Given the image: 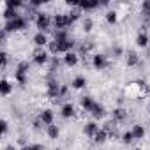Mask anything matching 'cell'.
<instances>
[{
    "label": "cell",
    "instance_id": "obj_22",
    "mask_svg": "<svg viewBox=\"0 0 150 150\" xmlns=\"http://www.w3.org/2000/svg\"><path fill=\"white\" fill-rule=\"evenodd\" d=\"M108 138H110V136H108V132H106V131H103V129H99V132L92 138V141H94L96 145H104V143L108 141Z\"/></svg>",
    "mask_w": 150,
    "mask_h": 150
},
{
    "label": "cell",
    "instance_id": "obj_10",
    "mask_svg": "<svg viewBox=\"0 0 150 150\" xmlns=\"http://www.w3.org/2000/svg\"><path fill=\"white\" fill-rule=\"evenodd\" d=\"M32 42L35 44V48H44V46H48V44H50L48 35H46L44 32H35V34H34V37H32Z\"/></svg>",
    "mask_w": 150,
    "mask_h": 150
},
{
    "label": "cell",
    "instance_id": "obj_30",
    "mask_svg": "<svg viewBox=\"0 0 150 150\" xmlns=\"http://www.w3.org/2000/svg\"><path fill=\"white\" fill-rule=\"evenodd\" d=\"M21 6H23V2H21V0H6V7H9V9H14V11H18Z\"/></svg>",
    "mask_w": 150,
    "mask_h": 150
},
{
    "label": "cell",
    "instance_id": "obj_7",
    "mask_svg": "<svg viewBox=\"0 0 150 150\" xmlns=\"http://www.w3.org/2000/svg\"><path fill=\"white\" fill-rule=\"evenodd\" d=\"M110 65V62H108V58L103 55V53H96L94 57H92V67L96 69V71H103V69H106Z\"/></svg>",
    "mask_w": 150,
    "mask_h": 150
},
{
    "label": "cell",
    "instance_id": "obj_16",
    "mask_svg": "<svg viewBox=\"0 0 150 150\" xmlns=\"http://www.w3.org/2000/svg\"><path fill=\"white\" fill-rule=\"evenodd\" d=\"M90 115L94 117V120H99V118H104V115H106V110H104V106H103V104L96 103V104H94V108L90 110Z\"/></svg>",
    "mask_w": 150,
    "mask_h": 150
},
{
    "label": "cell",
    "instance_id": "obj_3",
    "mask_svg": "<svg viewBox=\"0 0 150 150\" xmlns=\"http://www.w3.org/2000/svg\"><path fill=\"white\" fill-rule=\"evenodd\" d=\"M27 27H28L27 18L20 16V18H16V20H13V21H6L2 30H6L7 34H13V32H21V30H25Z\"/></svg>",
    "mask_w": 150,
    "mask_h": 150
},
{
    "label": "cell",
    "instance_id": "obj_23",
    "mask_svg": "<svg viewBox=\"0 0 150 150\" xmlns=\"http://www.w3.org/2000/svg\"><path fill=\"white\" fill-rule=\"evenodd\" d=\"M2 16H4V20H6V21H13V20L20 18L21 14H20L18 11H14V9H9V7H6V9H4V14H2Z\"/></svg>",
    "mask_w": 150,
    "mask_h": 150
},
{
    "label": "cell",
    "instance_id": "obj_37",
    "mask_svg": "<svg viewBox=\"0 0 150 150\" xmlns=\"http://www.w3.org/2000/svg\"><path fill=\"white\" fill-rule=\"evenodd\" d=\"M0 125H2V134H7V131H9V122L4 118L2 120V124H0Z\"/></svg>",
    "mask_w": 150,
    "mask_h": 150
},
{
    "label": "cell",
    "instance_id": "obj_2",
    "mask_svg": "<svg viewBox=\"0 0 150 150\" xmlns=\"http://www.w3.org/2000/svg\"><path fill=\"white\" fill-rule=\"evenodd\" d=\"M35 28H37V32H48L50 30V27H51V23H53V18H50V14L48 13H35Z\"/></svg>",
    "mask_w": 150,
    "mask_h": 150
},
{
    "label": "cell",
    "instance_id": "obj_31",
    "mask_svg": "<svg viewBox=\"0 0 150 150\" xmlns=\"http://www.w3.org/2000/svg\"><path fill=\"white\" fill-rule=\"evenodd\" d=\"M141 14L150 20V0H145V2H141Z\"/></svg>",
    "mask_w": 150,
    "mask_h": 150
},
{
    "label": "cell",
    "instance_id": "obj_8",
    "mask_svg": "<svg viewBox=\"0 0 150 150\" xmlns=\"http://www.w3.org/2000/svg\"><path fill=\"white\" fill-rule=\"evenodd\" d=\"M111 118H113L117 124H122V122H125V120L129 118V111H127V108L117 106V108L111 111Z\"/></svg>",
    "mask_w": 150,
    "mask_h": 150
},
{
    "label": "cell",
    "instance_id": "obj_43",
    "mask_svg": "<svg viewBox=\"0 0 150 150\" xmlns=\"http://www.w3.org/2000/svg\"><path fill=\"white\" fill-rule=\"evenodd\" d=\"M20 150H32V148H30V145H25V146H21Z\"/></svg>",
    "mask_w": 150,
    "mask_h": 150
},
{
    "label": "cell",
    "instance_id": "obj_17",
    "mask_svg": "<svg viewBox=\"0 0 150 150\" xmlns=\"http://www.w3.org/2000/svg\"><path fill=\"white\" fill-rule=\"evenodd\" d=\"M71 87L74 88V90H81V88H85L87 87V78L85 76H74L72 78V81H71Z\"/></svg>",
    "mask_w": 150,
    "mask_h": 150
},
{
    "label": "cell",
    "instance_id": "obj_40",
    "mask_svg": "<svg viewBox=\"0 0 150 150\" xmlns=\"http://www.w3.org/2000/svg\"><path fill=\"white\" fill-rule=\"evenodd\" d=\"M32 125H34V129H41V127H42V125H44V124H42V120H41V118H35V120H34V124H32Z\"/></svg>",
    "mask_w": 150,
    "mask_h": 150
},
{
    "label": "cell",
    "instance_id": "obj_35",
    "mask_svg": "<svg viewBox=\"0 0 150 150\" xmlns=\"http://www.w3.org/2000/svg\"><path fill=\"white\" fill-rule=\"evenodd\" d=\"M134 141V136H132V132L131 131H125L124 134H122V143H125V145H131Z\"/></svg>",
    "mask_w": 150,
    "mask_h": 150
},
{
    "label": "cell",
    "instance_id": "obj_4",
    "mask_svg": "<svg viewBox=\"0 0 150 150\" xmlns=\"http://www.w3.org/2000/svg\"><path fill=\"white\" fill-rule=\"evenodd\" d=\"M50 58L51 57H50V51L46 48H34L32 50V62L35 65H44L50 62Z\"/></svg>",
    "mask_w": 150,
    "mask_h": 150
},
{
    "label": "cell",
    "instance_id": "obj_42",
    "mask_svg": "<svg viewBox=\"0 0 150 150\" xmlns=\"http://www.w3.org/2000/svg\"><path fill=\"white\" fill-rule=\"evenodd\" d=\"M4 150H20V148H16V146H14V145H7V146H6V148H4Z\"/></svg>",
    "mask_w": 150,
    "mask_h": 150
},
{
    "label": "cell",
    "instance_id": "obj_25",
    "mask_svg": "<svg viewBox=\"0 0 150 150\" xmlns=\"http://www.w3.org/2000/svg\"><path fill=\"white\" fill-rule=\"evenodd\" d=\"M104 18H106V21H108L110 25H117V21H118V13H117L115 9H111V11H106Z\"/></svg>",
    "mask_w": 150,
    "mask_h": 150
},
{
    "label": "cell",
    "instance_id": "obj_26",
    "mask_svg": "<svg viewBox=\"0 0 150 150\" xmlns=\"http://www.w3.org/2000/svg\"><path fill=\"white\" fill-rule=\"evenodd\" d=\"M67 14H69V18H71V21L74 23V21H78V20L81 18V14H83V11H81V9H80V6H78V7H72V9H71V11H69Z\"/></svg>",
    "mask_w": 150,
    "mask_h": 150
},
{
    "label": "cell",
    "instance_id": "obj_39",
    "mask_svg": "<svg viewBox=\"0 0 150 150\" xmlns=\"http://www.w3.org/2000/svg\"><path fill=\"white\" fill-rule=\"evenodd\" d=\"M67 92H69V87L67 85H60V97L67 96Z\"/></svg>",
    "mask_w": 150,
    "mask_h": 150
},
{
    "label": "cell",
    "instance_id": "obj_21",
    "mask_svg": "<svg viewBox=\"0 0 150 150\" xmlns=\"http://www.w3.org/2000/svg\"><path fill=\"white\" fill-rule=\"evenodd\" d=\"M131 132H132L134 139H143V136H145V127H143L141 124H134V125L131 127Z\"/></svg>",
    "mask_w": 150,
    "mask_h": 150
},
{
    "label": "cell",
    "instance_id": "obj_18",
    "mask_svg": "<svg viewBox=\"0 0 150 150\" xmlns=\"http://www.w3.org/2000/svg\"><path fill=\"white\" fill-rule=\"evenodd\" d=\"M148 42H150V37H148V34L145 30L136 35V46L138 48H148Z\"/></svg>",
    "mask_w": 150,
    "mask_h": 150
},
{
    "label": "cell",
    "instance_id": "obj_11",
    "mask_svg": "<svg viewBox=\"0 0 150 150\" xmlns=\"http://www.w3.org/2000/svg\"><path fill=\"white\" fill-rule=\"evenodd\" d=\"M62 62H64L67 67H74V65H78V62H80V55H78V53H74V51H69V53L64 55Z\"/></svg>",
    "mask_w": 150,
    "mask_h": 150
},
{
    "label": "cell",
    "instance_id": "obj_32",
    "mask_svg": "<svg viewBox=\"0 0 150 150\" xmlns=\"http://www.w3.org/2000/svg\"><path fill=\"white\" fill-rule=\"evenodd\" d=\"M16 71H18V72H25V74H28V71H30V64H28L27 60H21V62L18 64Z\"/></svg>",
    "mask_w": 150,
    "mask_h": 150
},
{
    "label": "cell",
    "instance_id": "obj_9",
    "mask_svg": "<svg viewBox=\"0 0 150 150\" xmlns=\"http://www.w3.org/2000/svg\"><path fill=\"white\" fill-rule=\"evenodd\" d=\"M99 124L96 122V120H92V122H87L85 125H83V134L85 136H88V138H94L97 132H99Z\"/></svg>",
    "mask_w": 150,
    "mask_h": 150
},
{
    "label": "cell",
    "instance_id": "obj_19",
    "mask_svg": "<svg viewBox=\"0 0 150 150\" xmlns=\"http://www.w3.org/2000/svg\"><path fill=\"white\" fill-rule=\"evenodd\" d=\"M13 92V85L7 78H2V81H0V94H2V97H7L9 94Z\"/></svg>",
    "mask_w": 150,
    "mask_h": 150
},
{
    "label": "cell",
    "instance_id": "obj_44",
    "mask_svg": "<svg viewBox=\"0 0 150 150\" xmlns=\"http://www.w3.org/2000/svg\"><path fill=\"white\" fill-rule=\"evenodd\" d=\"M55 150H64V148H55Z\"/></svg>",
    "mask_w": 150,
    "mask_h": 150
},
{
    "label": "cell",
    "instance_id": "obj_6",
    "mask_svg": "<svg viewBox=\"0 0 150 150\" xmlns=\"http://www.w3.org/2000/svg\"><path fill=\"white\" fill-rule=\"evenodd\" d=\"M46 96L50 99H53V101H58V97H60V83L57 80H50L46 83Z\"/></svg>",
    "mask_w": 150,
    "mask_h": 150
},
{
    "label": "cell",
    "instance_id": "obj_28",
    "mask_svg": "<svg viewBox=\"0 0 150 150\" xmlns=\"http://www.w3.org/2000/svg\"><path fill=\"white\" fill-rule=\"evenodd\" d=\"M92 28H94V20H92V18H85V20L81 21V30H83L85 34H90Z\"/></svg>",
    "mask_w": 150,
    "mask_h": 150
},
{
    "label": "cell",
    "instance_id": "obj_34",
    "mask_svg": "<svg viewBox=\"0 0 150 150\" xmlns=\"http://www.w3.org/2000/svg\"><path fill=\"white\" fill-rule=\"evenodd\" d=\"M14 80H16L20 85H25V83H27V74H25V72H18V71H14Z\"/></svg>",
    "mask_w": 150,
    "mask_h": 150
},
{
    "label": "cell",
    "instance_id": "obj_1",
    "mask_svg": "<svg viewBox=\"0 0 150 150\" xmlns=\"http://www.w3.org/2000/svg\"><path fill=\"white\" fill-rule=\"evenodd\" d=\"M150 92V87L143 81V80H139V81H132V83H129L127 85V88H125V94H127V97H145L146 94Z\"/></svg>",
    "mask_w": 150,
    "mask_h": 150
},
{
    "label": "cell",
    "instance_id": "obj_36",
    "mask_svg": "<svg viewBox=\"0 0 150 150\" xmlns=\"http://www.w3.org/2000/svg\"><path fill=\"white\" fill-rule=\"evenodd\" d=\"M111 51H113V55H115V57H122V53H124V50H122L120 46H113V48H111Z\"/></svg>",
    "mask_w": 150,
    "mask_h": 150
},
{
    "label": "cell",
    "instance_id": "obj_38",
    "mask_svg": "<svg viewBox=\"0 0 150 150\" xmlns=\"http://www.w3.org/2000/svg\"><path fill=\"white\" fill-rule=\"evenodd\" d=\"M28 6L30 7H39V6H42V0H30Z\"/></svg>",
    "mask_w": 150,
    "mask_h": 150
},
{
    "label": "cell",
    "instance_id": "obj_14",
    "mask_svg": "<svg viewBox=\"0 0 150 150\" xmlns=\"http://www.w3.org/2000/svg\"><path fill=\"white\" fill-rule=\"evenodd\" d=\"M60 115H62L64 118H72V117H76V108H74L71 103H65V104H62V108H60Z\"/></svg>",
    "mask_w": 150,
    "mask_h": 150
},
{
    "label": "cell",
    "instance_id": "obj_29",
    "mask_svg": "<svg viewBox=\"0 0 150 150\" xmlns=\"http://www.w3.org/2000/svg\"><path fill=\"white\" fill-rule=\"evenodd\" d=\"M53 39H55V41H67V39H71V37H69L67 30H55V32H53Z\"/></svg>",
    "mask_w": 150,
    "mask_h": 150
},
{
    "label": "cell",
    "instance_id": "obj_12",
    "mask_svg": "<svg viewBox=\"0 0 150 150\" xmlns=\"http://www.w3.org/2000/svg\"><path fill=\"white\" fill-rule=\"evenodd\" d=\"M39 118H41V120H42V124L48 127V125H51V124H53V120H55V111H53V110H50V108H48V110H42V111L39 113Z\"/></svg>",
    "mask_w": 150,
    "mask_h": 150
},
{
    "label": "cell",
    "instance_id": "obj_41",
    "mask_svg": "<svg viewBox=\"0 0 150 150\" xmlns=\"http://www.w3.org/2000/svg\"><path fill=\"white\" fill-rule=\"evenodd\" d=\"M30 148H32V150H44V145H41V143H34V145H30Z\"/></svg>",
    "mask_w": 150,
    "mask_h": 150
},
{
    "label": "cell",
    "instance_id": "obj_5",
    "mask_svg": "<svg viewBox=\"0 0 150 150\" xmlns=\"http://www.w3.org/2000/svg\"><path fill=\"white\" fill-rule=\"evenodd\" d=\"M53 25H55L57 30H67V27L72 25V21H71L67 13H57L53 16Z\"/></svg>",
    "mask_w": 150,
    "mask_h": 150
},
{
    "label": "cell",
    "instance_id": "obj_27",
    "mask_svg": "<svg viewBox=\"0 0 150 150\" xmlns=\"http://www.w3.org/2000/svg\"><path fill=\"white\" fill-rule=\"evenodd\" d=\"M48 51H50V55H53V57H57L58 53H60V42L58 41H50V44H48Z\"/></svg>",
    "mask_w": 150,
    "mask_h": 150
},
{
    "label": "cell",
    "instance_id": "obj_13",
    "mask_svg": "<svg viewBox=\"0 0 150 150\" xmlns=\"http://www.w3.org/2000/svg\"><path fill=\"white\" fill-rule=\"evenodd\" d=\"M125 64H127V67H136V65H139V55H138L134 50H129L127 55H125Z\"/></svg>",
    "mask_w": 150,
    "mask_h": 150
},
{
    "label": "cell",
    "instance_id": "obj_24",
    "mask_svg": "<svg viewBox=\"0 0 150 150\" xmlns=\"http://www.w3.org/2000/svg\"><path fill=\"white\" fill-rule=\"evenodd\" d=\"M46 134H48L50 139H57V138L60 136V129H58V125H55V124L48 125V127H46Z\"/></svg>",
    "mask_w": 150,
    "mask_h": 150
},
{
    "label": "cell",
    "instance_id": "obj_15",
    "mask_svg": "<svg viewBox=\"0 0 150 150\" xmlns=\"http://www.w3.org/2000/svg\"><path fill=\"white\" fill-rule=\"evenodd\" d=\"M101 6L99 0H80V9L81 11H94Z\"/></svg>",
    "mask_w": 150,
    "mask_h": 150
},
{
    "label": "cell",
    "instance_id": "obj_20",
    "mask_svg": "<svg viewBox=\"0 0 150 150\" xmlns=\"http://www.w3.org/2000/svg\"><path fill=\"white\" fill-rule=\"evenodd\" d=\"M80 104H81V108H83L85 111H90V110L94 108L96 101H94V97H90V96H83V97H80Z\"/></svg>",
    "mask_w": 150,
    "mask_h": 150
},
{
    "label": "cell",
    "instance_id": "obj_33",
    "mask_svg": "<svg viewBox=\"0 0 150 150\" xmlns=\"http://www.w3.org/2000/svg\"><path fill=\"white\" fill-rule=\"evenodd\" d=\"M7 64H9V55H7V51H2L0 53V67H2V71L7 67Z\"/></svg>",
    "mask_w": 150,
    "mask_h": 150
}]
</instances>
